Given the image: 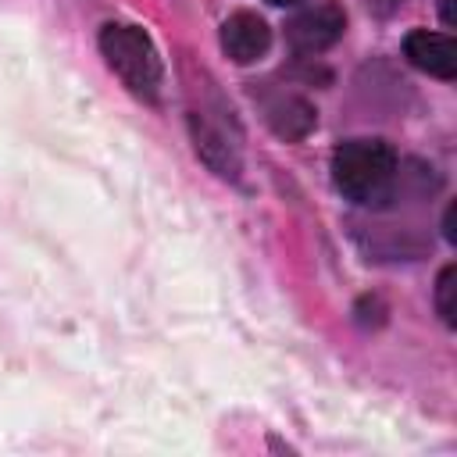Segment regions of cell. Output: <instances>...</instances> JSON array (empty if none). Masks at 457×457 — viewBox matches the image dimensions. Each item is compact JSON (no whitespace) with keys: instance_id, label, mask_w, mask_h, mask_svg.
Returning <instances> with one entry per match:
<instances>
[{"instance_id":"6da1fadb","label":"cell","mask_w":457,"mask_h":457,"mask_svg":"<svg viewBox=\"0 0 457 457\" xmlns=\"http://www.w3.org/2000/svg\"><path fill=\"white\" fill-rule=\"evenodd\" d=\"M332 182L346 200L361 207H375L389 200L396 182L393 146L382 139H346L332 154Z\"/></svg>"},{"instance_id":"7a4b0ae2","label":"cell","mask_w":457,"mask_h":457,"mask_svg":"<svg viewBox=\"0 0 457 457\" xmlns=\"http://www.w3.org/2000/svg\"><path fill=\"white\" fill-rule=\"evenodd\" d=\"M100 54L104 61L111 64V71L143 100H157L161 93V79H164V68H161V54L154 46V39L139 29V25H129V21H107L100 29Z\"/></svg>"},{"instance_id":"3957f363","label":"cell","mask_w":457,"mask_h":457,"mask_svg":"<svg viewBox=\"0 0 457 457\" xmlns=\"http://www.w3.org/2000/svg\"><path fill=\"white\" fill-rule=\"evenodd\" d=\"M346 29V14L343 7L336 4H318L303 14H296L289 25H286V36H289V46L296 54H321L328 50Z\"/></svg>"},{"instance_id":"277c9868","label":"cell","mask_w":457,"mask_h":457,"mask_svg":"<svg viewBox=\"0 0 457 457\" xmlns=\"http://www.w3.org/2000/svg\"><path fill=\"white\" fill-rule=\"evenodd\" d=\"M271 46V29L264 18L250 14V11H239L232 14L225 25H221V50L236 61V64H253L268 54Z\"/></svg>"},{"instance_id":"5b68a950","label":"cell","mask_w":457,"mask_h":457,"mask_svg":"<svg viewBox=\"0 0 457 457\" xmlns=\"http://www.w3.org/2000/svg\"><path fill=\"white\" fill-rule=\"evenodd\" d=\"M403 57L414 64V68H421V71H428V75H436V79H453L457 75V50H453V39L450 36H443V32H428V29H414V32H407V39H403Z\"/></svg>"},{"instance_id":"8992f818","label":"cell","mask_w":457,"mask_h":457,"mask_svg":"<svg viewBox=\"0 0 457 457\" xmlns=\"http://www.w3.org/2000/svg\"><path fill=\"white\" fill-rule=\"evenodd\" d=\"M453 275H457V268L453 264H446L443 271H439V282H436V311H439V318L446 321V325H453L457 318V307H453Z\"/></svg>"},{"instance_id":"52a82bcc","label":"cell","mask_w":457,"mask_h":457,"mask_svg":"<svg viewBox=\"0 0 457 457\" xmlns=\"http://www.w3.org/2000/svg\"><path fill=\"white\" fill-rule=\"evenodd\" d=\"M268 4H275V7H289V4H303V0H268Z\"/></svg>"}]
</instances>
